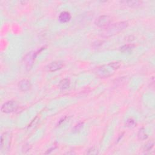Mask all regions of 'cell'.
Instances as JSON below:
<instances>
[{
	"label": "cell",
	"mask_w": 155,
	"mask_h": 155,
	"mask_svg": "<svg viewBox=\"0 0 155 155\" xmlns=\"http://www.w3.org/2000/svg\"><path fill=\"white\" fill-rule=\"evenodd\" d=\"M136 125V121L133 118H129L125 122V127L128 128H133Z\"/></svg>",
	"instance_id": "11"
},
{
	"label": "cell",
	"mask_w": 155,
	"mask_h": 155,
	"mask_svg": "<svg viewBox=\"0 0 155 155\" xmlns=\"http://www.w3.org/2000/svg\"><path fill=\"white\" fill-rule=\"evenodd\" d=\"M70 81L69 79H64L61 80L59 84V87L61 88V90H65L67 89V88L70 87Z\"/></svg>",
	"instance_id": "9"
},
{
	"label": "cell",
	"mask_w": 155,
	"mask_h": 155,
	"mask_svg": "<svg viewBox=\"0 0 155 155\" xmlns=\"http://www.w3.org/2000/svg\"><path fill=\"white\" fill-rule=\"evenodd\" d=\"M82 126H83L82 124H79L77 125H76V126L75 127V128H74V129H73V130L75 131H78L80 130V129L82 128Z\"/></svg>",
	"instance_id": "16"
},
{
	"label": "cell",
	"mask_w": 155,
	"mask_h": 155,
	"mask_svg": "<svg viewBox=\"0 0 155 155\" xmlns=\"http://www.w3.org/2000/svg\"><path fill=\"white\" fill-rule=\"evenodd\" d=\"M18 87L19 88V90L23 92L28 91L30 90L31 88V81L26 79L21 80L18 83Z\"/></svg>",
	"instance_id": "5"
},
{
	"label": "cell",
	"mask_w": 155,
	"mask_h": 155,
	"mask_svg": "<svg viewBox=\"0 0 155 155\" xmlns=\"http://www.w3.org/2000/svg\"><path fill=\"white\" fill-rule=\"evenodd\" d=\"M121 3L130 7H137L142 5V1H137V0L136 1V0H131V1H121Z\"/></svg>",
	"instance_id": "7"
},
{
	"label": "cell",
	"mask_w": 155,
	"mask_h": 155,
	"mask_svg": "<svg viewBox=\"0 0 155 155\" xmlns=\"http://www.w3.org/2000/svg\"><path fill=\"white\" fill-rule=\"evenodd\" d=\"M127 26L128 23L125 21H122L112 24L104 28V30L102 31L101 35L102 36H104V37H109V36H113L121 32Z\"/></svg>",
	"instance_id": "1"
},
{
	"label": "cell",
	"mask_w": 155,
	"mask_h": 155,
	"mask_svg": "<svg viewBox=\"0 0 155 155\" xmlns=\"http://www.w3.org/2000/svg\"><path fill=\"white\" fill-rule=\"evenodd\" d=\"M111 18L108 15H101L95 21V24L100 28H106L110 25Z\"/></svg>",
	"instance_id": "3"
},
{
	"label": "cell",
	"mask_w": 155,
	"mask_h": 155,
	"mask_svg": "<svg viewBox=\"0 0 155 155\" xmlns=\"http://www.w3.org/2000/svg\"><path fill=\"white\" fill-rule=\"evenodd\" d=\"M154 145V142H150L149 143H147L145 145V148H144V151L145 152H149L150 151Z\"/></svg>",
	"instance_id": "13"
},
{
	"label": "cell",
	"mask_w": 155,
	"mask_h": 155,
	"mask_svg": "<svg viewBox=\"0 0 155 155\" xmlns=\"http://www.w3.org/2000/svg\"><path fill=\"white\" fill-rule=\"evenodd\" d=\"M64 66V64L61 61H54L48 64L46 67L47 70L49 72H55L58 70H60L61 69L63 68Z\"/></svg>",
	"instance_id": "4"
},
{
	"label": "cell",
	"mask_w": 155,
	"mask_h": 155,
	"mask_svg": "<svg viewBox=\"0 0 155 155\" xmlns=\"http://www.w3.org/2000/svg\"><path fill=\"white\" fill-rule=\"evenodd\" d=\"M97 75L101 77H108L112 75V73H110L108 69L102 67L97 70Z\"/></svg>",
	"instance_id": "8"
},
{
	"label": "cell",
	"mask_w": 155,
	"mask_h": 155,
	"mask_svg": "<svg viewBox=\"0 0 155 155\" xmlns=\"http://www.w3.org/2000/svg\"><path fill=\"white\" fill-rule=\"evenodd\" d=\"M108 65L113 70H116L117 69H119L121 66V64L119 63H117V62L116 63H112Z\"/></svg>",
	"instance_id": "14"
},
{
	"label": "cell",
	"mask_w": 155,
	"mask_h": 155,
	"mask_svg": "<svg viewBox=\"0 0 155 155\" xmlns=\"http://www.w3.org/2000/svg\"><path fill=\"white\" fill-rule=\"evenodd\" d=\"M88 154H98V150L95 148V147H92L90 149H88L87 153Z\"/></svg>",
	"instance_id": "15"
},
{
	"label": "cell",
	"mask_w": 155,
	"mask_h": 155,
	"mask_svg": "<svg viewBox=\"0 0 155 155\" xmlns=\"http://www.w3.org/2000/svg\"><path fill=\"white\" fill-rule=\"evenodd\" d=\"M134 47V46L132 45V44H128V45H125L124 46H122V47H121V51H123V52H125V51H130L131 49H133V48Z\"/></svg>",
	"instance_id": "12"
},
{
	"label": "cell",
	"mask_w": 155,
	"mask_h": 155,
	"mask_svg": "<svg viewBox=\"0 0 155 155\" xmlns=\"http://www.w3.org/2000/svg\"><path fill=\"white\" fill-rule=\"evenodd\" d=\"M138 138L141 141H144L148 138V135L147 134L144 128L139 129L138 133Z\"/></svg>",
	"instance_id": "10"
},
{
	"label": "cell",
	"mask_w": 155,
	"mask_h": 155,
	"mask_svg": "<svg viewBox=\"0 0 155 155\" xmlns=\"http://www.w3.org/2000/svg\"><path fill=\"white\" fill-rule=\"evenodd\" d=\"M71 14L69 12L64 11L60 13V16L58 17V19L62 23H66L71 19Z\"/></svg>",
	"instance_id": "6"
},
{
	"label": "cell",
	"mask_w": 155,
	"mask_h": 155,
	"mask_svg": "<svg viewBox=\"0 0 155 155\" xmlns=\"http://www.w3.org/2000/svg\"><path fill=\"white\" fill-rule=\"evenodd\" d=\"M18 108V103L15 101H8L2 105L1 111L4 113H10L15 112Z\"/></svg>",
	"instance_id": "2"
}]
</instances>
